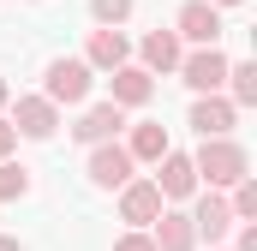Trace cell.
<instances>
[{
    "mask_svg": "<svg viewBox=\"0 0 257 251\" xmlns=\"http://www.w3.org/2000/svg\"><path fill=\"white\" fill-rule=\"evenodd\" d=\"M12 144H18V132H12V120H0V156H12Z\"/></svg>",
    "mask_w": 257,
    "mask_h": 251,
    "instance_id": "cell-23",
    "label": "cell"
},
{
    "mask_svg": "<svg viewBox=\"0 0 257 251\" xmlns=\"http://www.w3.org/2000/svg\"><path fill=\"white\" fill-rule=\"evenodd\" d=\"M192 197H197V203L186 209V215H192V227H197V245H203V239H209V245H221V239L233 233V209H227V197H221L215 186L192 191Z\"/></svg>",
    "mask_w": 257,
    "mask_h": 251,
    "instance_id": "cell-4",
    "label": "cell"
},
{
    "mask_svg": "<svg viewBox=\"0 0 257 251\" xmlns=\"http://www.w3.org/2000/svg\"><path fill=\"white\" fill-rule=\"evenodd\" d=\"M227 209H233V221H257V174H245L239 186H227Z\"/></svg>",
    "mask_w": 257,
    "mask_h": 251,
    "instance_id": "cell-19",
    "label": "cell"
},
{
    "mask_svg": "<svg viewBox=\"0 0 257 251\" xmlns=\"http://www.w3.org/2000/svg\"><path fill=\"white\" fill-rule=\"evenodd\" d=\"M162 203H168V197L156 191V180H138V174H132L126 186H120V221H132V227H150V221L162 215Z\"/></svg>",
    "mask_w": 257,
    "mask_h": 251,
    "instance_id": "cell-11",
    "label": "cell"
},
{
    "mask_svg": "<svg viewBox=\"0 0 257 251\" xmlns=\"http://www.w3.org/2000/svg\"><path fill=\"white\" fill-rule=\"evenodd\" d=\"M233 227H239V245L233 251H257V221H233Z\"/></svg>",
    "mask_w": 257,
    "mask_h": 251,
    "instance_id": "cell-22",
    "label": "cell"
},
{
    "mask_svg": "<svg viewBox=\"0 0 257 251\" xmlns=\"http://www.w3.org/2000/svg\"><path fill=\"white\" fill-rule=\"evenodd\" d=\"M84 174H90V186L120 191L132 174H138V162L126 156V144H120V138H102V144H90V162H84Z\"/></svg>",
    "mask_w": 257,
    "mask_h": 251,
    "instance_id": "cell-2",
    "label": "cell"
},
{
    "mask_svg": "<svg viewBox=\"0 0 257 251\" xmlns=\"http://www.w3.org/2000/svg\"><path fill=\"white\" fill-rule=\"evenodd\" d=\"M221 90H227V102H233V108H251V102H257V66H251V60H227Z\"/></svg>",
    "mask_w": 257,
    "mask_h": 251,
    "instance_id": "cell-16",
    "label": "cell"
},
{
    "mask_svg": "<svg viewBox=\"0 0 257 251\" xmlns=\"http://www.w3.org/2000/svg\"><path fill=\"white\" fill-rule=\"evenodd\" d=\"M138 54H144V72H156V78H162V72H174V66H180V54H186V42H180L174 30H150Z\"/></svg>",
    "mask_w": 257,
    "mask_h": 251,
    "instance_id": "cell-15",
    "label": "cell"
},
{
    "mask_svg": "<svg viewBox=\"0 0 257 251\" xmlns=\"http://www.w3.org/2000/svg\"><path fill=\"white\" fill-rule=\"evenodd\" d=\"M114 251H156V239H150V227H132V233L114 239Z\"/></svg>",
    "mask_w": 257,
    "mask_h": 251,
    "instance_id": "cell-21",
    "label": "cell"
},
{
    "mask_svg": "<svg viewBox=\"0 0 257 251\" xmlns=\"http://www.w3.org/2000/svg\"><path fill=\"white\" fill-rule=\"evenodd\" d=\"M0 251H24V245H18V239H12V233H0Z\"/></svg>",
    "mask_w": 257,
    "mask_h": 251,
    "instance_id": "cell-24",
    "label": "cell"
},
{
    "mask_svg": "<svg viewBox=\"0 0 257 251\" xmlns=\"http://www.w3.org/2000/svg\"><path fill=\"white\" fill-rule=\"evenodd\" d=\"M192 168H197V186L227 191V186H239V180L251 174V156H245V144L227 132V138H203V144H197Z\"/></svg>",
    "mask_w": 257,
    "mask_h": 251,
    "instance_id": "cell-1",
    "label": "cell"
},
{
    "mask_svg": "<svg viewBox=\"0 0 257 251\" xmlns=\"http://www.w3.org/2000/svg\"><path fill=\"white\" fill-rule=\"evenodd\" d=\"M90 18H96V24H126L132 0H90Z\"/></svg>",
    "mask_w": 257,
    "mask_h": 251,
    "instance_id": "cell-20",
    "label": "cell"
},
{
    "mask_svg": "<svg viewBox=\"0 0 257 251\" xmlns=\"http://www.w3.org/2000/svg\"><path fill=\"white\" fill-rule=\"evenodd\" d=\"M6 102H12V84H6V78H0V108H6Z\"/></svg>",
    "mask_w": 257,
    "mask_h": 251,
    "instance_id": "cell-25",
    "label": "cell"
},
{
    "mask_svg": "<svg viewBox=\"0 0 257 251\" xmlns=\"http://www.w3.org/2000/svg\"><path fill=\"white\" fill-rule=\"evenodd\" d=\"M18 197H30V168L0 156V203H18Z\"/></svg>",
    "mask_w": 257,
    "mask_h": 251,
    "instance_id": "cell-18",
    "label": "cell"
},
{
    "mask_svg": "<svg viewBox=\"0 0 257 251\" xmlns=\"http://www.w3.org/2000/svg\"><path fill=\"white\" fill-rule=\"evenodd\" d=\"M233 120H239V108H233L221 90H203V96L192 102V132H197V138H227Z\"/></svg>",
    "mask_w": 257,
    "mask_h": 251,
    "instance_id": "cell-10",
    "label": "cell"
},
{
    "mask_svg": "<svg viewBox=\"0 0 257 251\" xmlns=\"http://www.w3.org/2000/svg\"><path fill=\"white\" fill-rule=\"evenodd\" d=\"M132 60V42L120 24H102V30H90V42H84V66L90 72H114V66Z\"/></svg>",
    "mask_w": 257,
    "mask_h": 251,
    "instance_id": "cell-9",
    "label": "cell"
},
{
    "mask_svg": "<svg viewBox=\"0 0 257 251\" xmlns=\"http://www.w3.org/2000/svg\"><path fill=\"white\" fill-rule=\"evenodd\" d=\"M48 84H42V96L54 102V108H78L84 96H90V84H96V72L84 60H48V72H42Z\"/></svg>",
    "mask_w": 257,
    "mask_h": 251,
    "instance_id": "cell-3",
    "label": "cell"
},
{
    "mask_svg": "<svg viewBox=\"0 0 257 251\" xmlns=\"http://www.w3.org/2000/svg\"><path fill=\"white\" fill-rule=\"evenodd\" d=\"M120 132H126V108L120 102H96V108H84L78 126H72L78 144H102V138H120Z\"/></svg>",
    "mask_w": 257,
    "mask_h": 251,
    "instance_id": "cell-12",
    "label": "cell"
},
{
    "mask_svg": "<svg viewBox=\"0 0 257 251\" xmlns=\"http://www.w3.org/2000/svg\"><path fill=\"white\" fill-rule=\"evenodd\" d=\"M156 191H162L168 203H186V197L197 191V168H192V156H180L174 144L156 156Z\"/></svg>",
    "mask_w": 257,
    "mask_h": 251,
    "instance_id": "cell-6",
    "label": "cell"
},
{
    "mask_svg": "<svg viewBox=\"0 0 257 251\" xmlns=\"http://www.w3.org/2000/svg\"><path fill=\"white\" fill-rule=\"evenodd\" d=\"M108 90H114V96H108V102H120V108H144V102H150V96H156V72H144V66H114V72H108Z\"/></svg>",
    "mask_w": 257,
    "mask_h": 251,
    "instance_id": "cell-13",
    "label": "cell"
},
{
    "mask_svg": "<svg viewBox=\"0 0 257 251\" xmlns=\"http://www.w3.org/2000/svg\"><path fill=\"white\" fill-rule=\"evenodd\" d=\"M174 72H180L197 96H203V90H221V78H227V54H221L215 42H203V48H192V54H180Z\"/></svg>",
    "mask_w": 257,
    "mask_h": 251,
    "instance_id": "cell-7",
    "label": "cell"
},
{
    "mask_svg": "<svg viewBox=\"0 0 257 251\" xmlns=\"http://www.w3.org/2000/svg\"><path fill=\"white\" fill-rule=\"evenodd\" d=\"M209 6H239V0H209Z\"/></svg>",
    "mask_w": 257,
    "mask_h": 251,
    "instance_id": "cell-26",
    "label": "cell"
},
{
    "mask_svg": "<svg viewBox=\"0 0 257 251\" xmlns=\"http://www.w3.org/2000/svg\"><path fill=\"white\" fill-rule=\"evenodd\" d=\"M162 150H168V126H156V120L132 126V138H126V156H132V162H156Z\"/></svg>",
    "mask_w": 257,
    "mask_h": 251,
    "instance_id": "cell-17",
    "label": "cell"
},
{
    "mask_svg": "<svg viewBox=\"0 0 257 251\" xmlns=\"http://www.w3.org/2000/svg\"><path fill=\"white\" fill-rule=\"evenodd\" d=\"M209 251H221V245H209Z\"/></svg>",
    "mask_w": 257,
    "mask_h": 251,
    "instance_id": "cell-27",
    "label": "cell"
},
{
    "mask_svg": "<svg viewBox=\"0 0 257 251\" xmlns=\"http://www.w3.org/2000/svg\"><path fill=\"white\" fill-rule=\"evenodd\" d=\"M174 36L192 42V48L215 42V36H221V6H209V0H186V6L174 12Z\"/></svg>",
    "mask_w": 257,
    "mask_h": 251,
    "instance_id": "cell-8",
    "label": "cell"
},
{
    "mask_svg": "<svg viewBox=\"0 0 257 251\" xmlns=\"http://www.w3.org/2000/svg\"><path fill=\"white\" fill-rule=\"evenodd\" d=\"M12 132L30 138V144H48V138L60 132V108H54L48 96H18V102H12Z\"/></svg>",
    "mask_w": 257,
    "mask_h": 251,
    "instance_id": "cell-5",
    "label": "cell"
},
{
    "mask_svg": "<svg viewBox=\"0 0 257 251\" xmlns=\"http://www.w3.org/2000/svg\"><path fill=\"white\" fill-rule=\"evenodd\" d=\"M150 239H156V251H197V227L186 209H168L162 203V215L150 221Z\"/></svg>",
    "mask_w": 257,
    "mask_h": 251,
    "instance_id": "cell-14",
    "label": "cell"
}]
</instances>
